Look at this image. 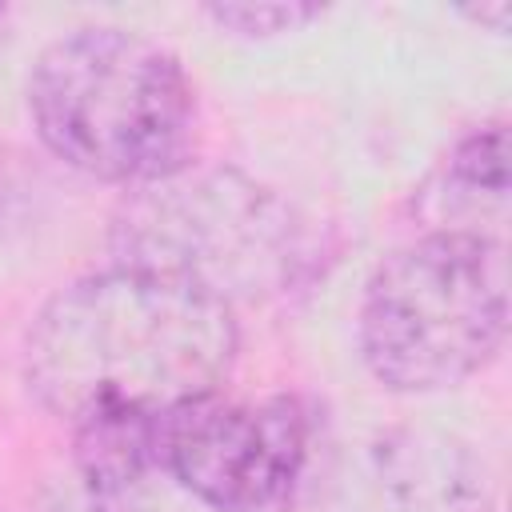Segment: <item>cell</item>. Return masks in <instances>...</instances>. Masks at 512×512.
<instances>
[{"label": "cell", "mask_w": 512, "mask_h": 512, "mask_svg": "<svg viewBox=\"0 0 512 512\" xmlns=\"http://www.w3.org/2000/svg\"><path fill=\"white\" fill-rule=\"evenodd\" d=\"M156 460L216 512H284L312 464V416L296 396L208 392L160 416Z\"/></svg>", "instance_id": "5"}, {"label": "cell", "mask_w": 512, "mask_h": 512, "mask_svg": "<svg viewBox=\"0 0 512 512\" xmlns=\"http://www.w3.org/2000/svg\"><path fill=\"white\" fill-rule=\"evenodd\" d=\"M240 348L224 300L116 264L60 288L28 328L24 380L72 428L156 424L220 392Z\"/></svg>", "instance_id": "1"}, {"label": "cell", "mask_w": 512, "mask_h": 512, "mask_svg": "<svg viewBox=\"0 0 512 512\" xmlns=\"http://www.w3.org/2000/svg\"><path fill=\"white\" fill-rule=\"evenodd\" d=\"M0 12H4V8H0Z\"/></svg>", "instance_id": "9"}, {"label": "cell", "mask_w": 512, "mask_h": 512, "mask_svg": "<svg viewBox=\"0 0 512 512\" xmlns=\"http://www.w3.org/2000/svg\"><path fill=\"white\" fill-rule=\"evenodd\" d=\"M112 244L120 264L196 284L228 308L288 292L312 260L308 228L288 200L236 168L192 160L132 188Z\"/></svg>", "instance_id": "4"}, {"label": "cell", "mask_w": 512, "mask_h": 512, "mask_svg": "<svg viewBox=\"0 0 512 512\" xmlns=\"http://www.w3.org/2000/svg\"><path fill=\"white\" fill-rule=\"evenodd\" d=\"M324 8L320 4H296V0H272V4H252V0H240V4H208L204 16L216 20L220 28L228 32H240V36H276V32H296L304 28L308 20H316Z\"/></svg>", "instance_id": "8"}, {"label": "cell", "mask_w": 512, "mask_h": 512, "mask_svg": "<svg viewBox=\"0 0 512 512\" xmlns=\"http://www.w3.org/2000/svg\"><path fill=\"white\" fill-rule=\"evenodd\" d=\"M28 112L52 156L108 184H152L188 164L196 92L164 44L132 28H76L28 72Z\"/></svg>", "instance_id": "2"}, {"label": "cell", "mask_w": 512, "mask_h": 512, "mask_svg": "<svg viewBox=\"0 0 512 512\" xmlns=\"http://www.w3.org/2000/svg\"><path fill=\"white\" fill-rule=\"evenodd\" d=\"M332 512H488L484 480L448 440L392 432L340 476Z\"/></svg>", "instance_id": "6"}, {"label": "cell", "mask_w": 512, "mask_h": 512, "mask_svg": "<svg viewBox=\"0 0 512 512\" xmlns=\"http://www.w3.org/2000/svg\"><path fill=\"white\" fill-rule=\"evenodd\" d=\"M360 356L392 392H444L508 336V256L492 232H424L364 284Z\"/></svg>", "instance_id": "3"}, {"label": "cell", "mask_w": 512, "mask_h": 512, "mask_svg": "<svg viewBox=\"0 0 512 512\" xmlns=\"http://www.w3.org/2000/svg\"><path fill=\"white\" fill-rule=\"evenodd\" d=\"M508 196V132L504 124H488L456 144V152L436 172L432 188H424V200L432 208L436 228L432 232H480L476 216L484 212V200L492 208H504Z\"/></svg>", "instance_id": "7"}]
</instances>
